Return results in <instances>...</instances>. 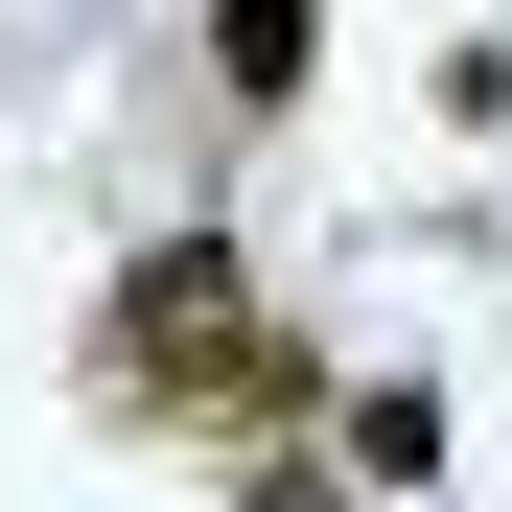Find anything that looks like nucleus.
<instances>
[{
	"mask_svg": "<svg viewBox=\"0 0 512 512\" xmlns=\"http://www.w3.org/2000/svg\"><path fill=\"white\" fill-rule=\"evenodd\" d=\"M94 396L117 419H256V443H280V419H326V350L256 303V256L187 210V233H140L94 280Z\"/></svg>",
	"mask_w": 512,
	"mask_h": 512,
	"instance_id": "f257e3e1",
	"label": "nucleus"
},
{
	"mask_svg": "<svg viewBox=\"0 0 512 512\" xmlns=\"http://www.w3.org/2000/svg\"><path fill=\"white\" fill-rule=\"evenodd\" d=\"M303 70H326V0H210V94L233 117H280Z\"/></svg>",
	"mask_w": 512,
	"mask_h": 512,
	"instance_id": "f03ea898",
	"label": "nucleus"
},
{
	"mask_svg": "<svg viewBox=\"0 0 512 512\" xmlns=\"http://www.w3.org/2000/svg\"><path fill=\"white\" fill-rule=\"evenodd\" d=\"M419 466H443V396H419V373H350V489H419Z\"/></svg>",
	"mask_w": 512,
	"mask_h": 512,
	"instance_id": "7ed1b4c3",
	"label": "nucleus"
},
{
	"mask_svg": "<svg viewBox=\"0 0 512 512\" xmlns=\"http://www.w3.org/2000/svg\"><path fill=\"white\" fill-rule=\"evenodd\" d=\"M256 512H350V489H326V466H256Z\"/></svg>",
	"mask_w": 512,
	"mask_h": 512,
	"instance_id": "20e7f679",
	"label": "nucleus"
}]
</instances>
